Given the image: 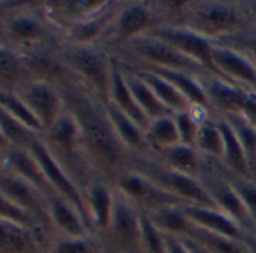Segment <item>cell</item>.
I'll use <instances>...</instances> for the list:
<instances>
[{"label": "cell", "instance_id": "cell-1", "mask_svg": "<svg viewBox=\"0 0 256 253\" xmlns=\"http://www.w3.org/2000/svg\"><path fill=\"white\" fill-rule=\"evenodd\" d=\"M66 112L74 118L80 146L88 166L95 178L108 184L130 169L133 154L118 138L106 104L76 78L59 84Z\"/></svg>", "mask_w": 256, "mask_h": 253}, {"label": "cell", "instance_id": "cell-2", "mask_svg": "<svg viewBox=\"0 0 256 253\" xmlns=\"http://www.w3.org/2000/svg\"><path fill=\"white\" fill-rule=\"evenodd\" d=\"M182 28L217 44L244 32L250 26L241 0H192Z\"/></svg>", "mask_w": 256, "mask_h": 253}, {"label": "cell", "instance_id": "cell-3", "mask_svg": "<svg viewBox=\"0 0 256 253\" xmlns=\"http://www.w3.org/2000/svg\"><path fill=\"white\" fill-rule=\"evenodd\" d=\"M62 60L72 78L96 95L104 104L110 101L114 59L104 46H62Z\"/></svg>", "mask_w": 256, "mask_h": 253}, {"label": "cell", "instance_id": "cell-4", "mask_svg": "<svg viewBox=\"0 0 256 253\" xmlns=\"http://www.w3.org/2000/svg\"><path fill=\"white\" fill-rule=\"evenodd\" d=\"M112 56L122 65H142L169 71H181L198 77H202L208 72L198 62L184 56L168 42L151 35L130 42L112 53Z\"/></svg>", "mask_w": 256, "mask_h": 253}, {"label": "cell", "instance_id": "cell-5", "mask_svg": "<svg viewBox=\"0 0 256 253\" xmlns=\"http://www.w3.org/2000/svg\"><path fill=\"white\" fill-rule=\"evenodd\" d=\"M130 169L142 174L144 176L156 182L160 188L180 199L184 205L216 208L214 202L198 178L174 170L158 163L148 154H133Z\"/></svg>", "mask_w": 256, "mask_h": 253}, {"label": "cell", "instance_id": "cell-6", "mask_svg": "<svg viewBox=\"0 0 256 253\" xmlns=\"http://www.w3.org/2000/svg\"><path fill=\"white\" fill-rule=\"evenodd\" d=\"M158 28H163V22L152 0H122L102 46L114 53L139 38L151 35Z\"/></svg>", "mask_w": 256, "mask_h": 253}, {"label": "cell", "instance_id": "cell-7", "mask_svg": "<svg viewBox=\"0 0 256 253\" xmlns=\"http://www.w3.org/2000/svg\"><path fill=\"white\" fill-rule=\"evenodd\" d=\"M98 236L104 253H144L142 212L116 192L110 224Z\"/></svg>", "mask_w": 256, "mask_h": 253}, {"label": "cell", "instance_id": "cell-8", "mask_svg": "<svg viewBox=\"0 0 256 253\" xmlns=\"http://www.w3.org/2000/svg\"><path fill=\"white\" fill-rule=\"evenodd\" d=\"M210 108L218 116H242L256 125V92L206 72L200 77Z\"/></svg>", "mask_w": 256, "mask_h": 253}, {"label": "cell", "instance_id": "cell-9", "mask_svg": "<svg viewBox=\"0 0 256 253\" xmlns=\"http://www.w3.org/2000/svg\"><path fill=\"white\" fill-rule=\"evenodd\" d=\"M198 180L206 190L217 210L234 218L248 234H254V226L246 211V206L230 184L222 163L204 158V169Z\"/></svg>", "mask_w": 256, "mask_h": 253}, {"label": "cell", "instance_id": "cell-10", "mask_svg": "<svg viewBox=\"0 0 256 253\" xmlns=\"http://www.w3.org/2000/svg\"><path fill=\"white\" fill-rule=\"evenodd\" d=\"M113 187L124 199L136 206L142 214H150L164 206H184L180 199L174 198L172 194L160 188L156 182L132 169L124 172L116 180Z\"/></svg>", "mask_w": 256, "mask_h": 253}, {"label": "cell", "instance_id": "cell-11", "mask_svg": "<svg viewBox=\"0 0 256 253\" xmlns=\"http://www.w3.org/2000/svg\"><path fill=\"white\" fill-rule=\"evenodd\" d=\"M29 151L32 152V156L36 158L38 164L41 166L53 192L59 198H62V199L68 200L71 205H74L78 210V212L83 216V218L86 220V223L90 229L88 210H86V200H84V194H83L82 188L72 181V178L65 172V169L56 162V158L52 156V152L48 151V148L46 146L44 142L35 140L29 146ZM90 232H92V229H90Z\"/></svg>", "mask_w": 256, "mask_h": 253}, {"label": "cell", "instance_id": "cell-12", "mask_svg": "<svg viewBox=\"0 0 256 253\" xmlns=\"http://www.w3.org/2000/svg\"><path fill=\"white\" fill-rule=\"evenodd\" d=\"M151 36H156V38L168 42L169 46H172L174 48L181 52L184 56H187L192 60L198 62L199 65H202L208 72L222 77L216 71L214 64H212L214 44L211 41L205 40L204 36L194 34L193 30H190L187 28H172V26L158 28L156 32L151 34Z\"/></svg>", "mask_w": 256, "mask_h": 253}, {"label": "cell", "instance_id": "cell-13", "mask_svg": "<svg viewBox=\"0 0 256 253\" xmlns=\"http://www.w3.org/2000/svg\"><path fill=\"white\" fill-rule=\"evenodd\" d=\"M53 232L0 218V253H46Z\"/></svg>", "mask_w": 256, "mask_h": 253}, {"label": "cell", "instance_id": "cell-14", "mask_svg": "<svg viewBox=\"0 0 256 253\" xmlns=\"http://www.w3.org/2000/svg\"><path fill=\"white\" fill-rule=\"evenodd\" d=\"M26 106L41 122L44 133L48 132L65 112V101L59 86L34 82L26 90Z\"/></svg>", "mask_w": 256, "mask_h": 253}, {"label": "cell", "instance_id": "cell-15", "mask_svg": "<svg viewBox=\"0 0 256 253\" xmlns=\"http://www.w3.org/2000/svg\"><path fill=\"white\" fill-rule=\"evenodd\" d=\"M212 64L216 71L238 86L256 92V66L242 53L220 44H214Z\"/></svg>", "mask_w": 256, "mask_h": 253}, {"label": "cell", "instance_id": "cell-16", "mask_svg": "<svg viewBox=\"0 0 256 253\" xmlns=\"http://www.w3.org/2000/svg\"><path fill=\"white\" fill-rule=\"evenodd\" d=\"M114 187L102 180L95 178L84 190V200L90 229L95 235H101L110 224L114 208Z\"/></svg>", "mask_w": 256, "mask_h": 253}, {"label": "cell", "instance_id": "cell-17", "mask_svg": "<svg viewBox=\"0 0 256 253\" xmlns=\"http://www.w3.org/2000/svg\"><path fill=\"white\" fill-rule=\"evenodd\" d=\"M47 216L53 235L78 238L92 234L78 210L58 194L47 199Z\"/></svg>", "mask_w": 256, "mask_h": 253}, {"label": "cell", "instance_id": "cell-18", "mask_svg": "<svg viewBox=\"0 0 256 253\" xmlns=\"http://www.w3.org/2000/svg\"><path fill=\"white\" fill-rule=\"evenodd\" d=\"M190 222L206 232L226 236L236 241H244L246 235L248 234L244 230L234 218L226 216L217 208H208V206H194V205H184L182 206Z\"/></svg>", "mask_w": 256, "mask_h": 253}, {"label": "cell", "instance_id": "cell-19", "mask_svg": "<svg viewBox=\"0 0 256 253\" xmlns=\"http://www.w3.org/2000/svg\"><path fill=\"white\" fill-rule=\"evenodd\" d=\"M145 154H148L158 163L193 178H199L204 169V157L198 152V150L182 144L158 151H148Z\"/></svg>", "mask_w": 256, "mask_h": 253}, {"label": "cell", "instance_id": "cell-20", "mask_svg": "<svg viewBox=\"0 0 256 253\" xmlns=\"http://www.w3.org/2000/svg\"><path fill=\"white\" fill-rule=\"evenodd\" d=\"M114 59V58H113ZM114 107H118L124 114H126L133 122H136L144 132L150 126V119L145 116L142 108L139 107L138 101L134 100L130 88L126 84L124 71L120 70L119 64L114 59V66H113V80H112V90H110V101Z\"/></svg>", "mask_w": 256, "mask_h": 253}, {"label": "cell", "instance_id": "cell-21", "mask_svg": "<svg viewBox=\"0 0 256 253\" xmlns=\"http://www.w3.org/2000/svg\"><path fill=\"white\" fill-rule=\"evenodd\" d=\"M118 62V60H116ZM119 64V62H118ZM120 65V64H119ZM122 68L134 72L136 76H139L150 88L151 90L156 94V96L175 114V113H180V112H187V110H192L193 106L190 104V101L175 88L172 86L168 80H164L163 77H160L158 74L152 72V71H148V70H142V68H132V66H125V65H120Z\"/></svg>", "mask_w": 256, "mask_h": 253}, {"label": "cell", "instance_id": "cell-22", "mask_svg": "<svg viewBox=\"0 0 256 253\" xmlns=\"http://www.w3.org/2000/svg\"><path fill=\"white\" fill-rule=\"evenodd\" d=\"M106 110L118 138L128 148V151L132 154H145L148 151L145 132L112 102L106 104Z\"/></svg>", "mask_w": 256, "mask_h": 253}, {"label": "cell", "instance_id": "cell-23", "mask_svg": "<svg viewBox=\"0 0 256 253\" xmlns=\"http://www.w3.org/2000/svg\"><path fill=\"white\" fill-rule=\"evenodd\" d=\"M148 220L163 234L176 238H190L194 224L187 217L182 206H164L154 212L145 214Z\"/></svg>", "mask_w": 256, "mask_h": 253}, {"label": "cell", "instance_id": "cell-24", "mask_svg": "<svg viewBox=\"0 0 256 253\" xmlns=\"http://www.w3.org/2000/svg\"><path fill=\"white\" fill-rule=\"evenodd\" d=\"M217 120H218V126L223 134V144H224V150H223V158H222V164L223 168L236 176H242V178H250L252 180V174H250V168L246 158V154L232 130V126L228 124V120L218 114Z\"/></svg>", "mask_w": 256, "mask_h": 253}, {"label": "cell", "instance_id": "cell-25", "mask_svg": "<svg viewBox=\"0 0 256 253\" xmlns=\"http://www.w3.org/2000/svg\"><path fill=\"white\" fill-rule=\"evenodd\" d=\"M120 66V65H119ZM120 70L124 71V76H125V80H126V84L130 88L134 100L138 101L139 107L142 108V112L145 113V116L150 119V122L156 120V119H160L163 116H169V114H174L157 96L156 94L151 90V88L139 77L136 76L134 72L128 71L125 68L120 66Z\"/></svg>", "mask_w": 256, "mask_h": 253}, {"label": "cell", "instance_id": "cell-26", "mask_svg": "<svg viewBox=\"0 0 256 253\" xmlns=\"http://www.w3.org/2000/svg\"><path fill=\"white\" fill-rule=\"evenodd\" d=\"M10 164L22 175L23 180H26L30 186H34L40 193H42L46 196V199H48L50 196L56 194L47 180V176L44 175L41 166L38 164L36 158L32 156V152L29 151H23V150H16L11 151L8 156Z\"/></svg>", "mask_w": 256, "mask_h": 253}, {"label": "cell", "instance_id": "cell-27", "mask_svg": "<svg viewBox=\"0 0 256 253\" xmlns=\"http://www.w3.org/2000/svg\"><path fill=\"white\" fill-rule=\"evenodd\" d=\"M196 150L204 158L222 163L224 144L217 116L214 113L205 116L200 122L196 139Z\"/></svg>", "mask_w": 256, "mask_h": 253}, {"label": "cell", "instance_id": "cell-28", "mask_svg": "<svg viewBox=\"0 0 256 253\" xmlns=\"http://www.w3.org/2000/svg\"><path fill=\"white\" fill-rule=\"evenodd\" d=\"M145 136H146L148 151H158L181 144L174 114L163 116L160 119L152 120L145 132Z\"/></svg>", "mask_w": 256, "mask_h": 253}, {"label": "cell", "instance_id": "cell-29", "mask_svg": "<svg viewBox=\"0 0 256 253\" xmlns=\"http://www.w3.org/2000/svg\"><path fill=\"white\" fill-rule=\"evenodd\" d=\"M232 126V130L246 154L252 180L256 181V125L246 120L242 116H222Z\"/></svg>", "mask_w": 256, "mask_h": 253}, {"label": "cell", "instance_id": "cell-30", "mask_svg": "<svg viewBox=\"0 0 256 253\" xmlns=\"http://www.w3.org/2000/svg\"><path fill=\"white\" fill-rule=\"evenodd\" d=\"M46 253H104V247L95 234L78 238L53 235Z\"/></svg>", "mask_w": 256, "mask_h": 253}, {"label": "cell", "instance_id": "cell-31", "mask_svg": "<svg viewBox=\"0 0 256 253\" xmlns=\"http://www.w3.org/2000/svg\"><path fill=\"white\" fill-rule=\"evenodd\" d=\"M196 244H199L206 253H250L244 241L230 240L226 236H220L204 229L194 226L190 238Z\"/></svg>", "mask_w": 256, "mask_h": 253}, {"label": "cell", "instance_id": "cell-32", "mask_svg": "<svg viewBox=\"0 0 256 253\" xmlns=\"http://www.w3.org/2000/svg\"><path fill=\"white\" fill-rule=\"evenodd\" d=\"M208 114H211V112H206V110H202L198 107H193L192 110L180 112V113L174 114L176 128L180 133V140L182 145L196 148V139H198L200 122Z\"/></svg>", "mask_w": 256, "mask_h": 253}, {"label": "cell", "instance_id": "cell-33", "mask_svg": "<svg viewBox=\"0 0 256 253\" xmlns=\"http://www.w3.org/2000/svg\"><path fill=\"white\" fill-rule=\"evenodd\" d=\"M0 107H4L11 116H14L18 122H22L26 126V128H29L35 134L44 133L42 125L36 119V116L29 110L28 106H24L12 94H10L6 90H0Z\"/></svg>", "mask_w": 256, "mask_h": 253}, {"label": "cell", "instance_id": "cell-34", "mask_svg": "<svg viewBox=\"0 0 256 253\" xmlns=\"http://www.w3.org/2000/svg\"><path fill=\"white\" fill-rule=\"evenodd\" d=\"M163 26L182 28L188 16L192 0H152Z\"/></svg>", "mask_w": 256, "mask_h": 253}, {"label": "cell", "instance_id": "cell-35", "mask_svg": "<svg viewBox=\"0 0 256 253\" xmlns=\"http://www.w3.org/2000/svg\"><path fill=\"white\" fill-rule=\"evenodd\" d=\"M24 74L29 76L22 62L11 52L0 47V90L17 86Z\"/></svg>", "mask_w": 256, "mask_h": 253}, {"label": "cell", "instance_id": "cell-36", "mask_svg": "<svg viewBox=\"0 0 256 253\" xmlns=\"http://www.w3.org/2000/svg\"><path fill=\"white\" fill-rule=\"evenodd\" d=\"M10 30L16 38L26 42H41L53 38V35H50V32L44 28V24L32 17H22L14 20L10 26Z\"/></svg>", "mask_w": 256, "mask_h": 253}, {"label": "cell", "instance_id": "cell-37", "mask_svg": "<svg viewBox=\"0 0 256 253\" xmlns=\"http://www.w3.org/2000/svg\"><path fill=\"white\" fill-rule=\"evenodd\" d=\"M0 130L4 132V134L8 138L10 142L14 144H26L28 148L38 140L36 134L30 132L29 128L18 122L14 116H11L4 107H0Z\"/></svg>", "mask_w": 256, "mask_h": 253}, {"label": "cell", "instance_id": "cell-38", "mask_svg": "<svg viewBox=\"0 0 256 253\" xmlns=\"http://www.w3.org/2000/svg\"><path fill=\"white\" fill-rule=\"evenodd\" d=\"M224 172H226L230 184L236 190L238 196L241 198V200H242V204L246 206V211H247V214H248V217H250V220H252V223L254 226V234H256V181H253L250 178H242V176L232 175L226 169H224Z\"/></svg>", "mask_w": 256, "mask_h": 253}, {"label": "cell", "instance_id": "cell-39", "mask_svg": "<svg viewBox=\"0 0 256 253\" xmlns=\"http://www.w3.org/2000/svg\"><path fill=\"white\" fill-rule=\"evenodd\" d=\"M0 218L12 220L16 223L24 224V226H29V228H46V229H50L46 223H42L35 216L28 212L26 210H23L17 204H14L11 199H8L2 193H0Z\"/></svg>", "mask_w": 256, "mask_h": 253}, {"label": "cell", "instance_id": "cell-40", "mask_svg": "<svg viewBox=\"0 0 256 253\" xmlns=\"http://www.w3.org/2000/svg\"><path fill=\"white\" fill-rule=\"evenodd\" d=\"M217 44L230 47V48L242 53L256 66V28H248L244 32H241L232 38H228L222 42H217Z\"/></svg>", "mask_w": 256, "mask_h": 253}, {"label": "cell", "instance_id": "cell-41", "mask_svg": "<svg viewBox=\"0 0 256 253\" xmlns=\"http://www.w3.org/2000/svg\"><path fill=\"white\" fill-rule=\"evenodd\" d=\"M142 250L144 253H168L166 236L142 214Z\"/></svg>", "mask_w": 256, "mask_h": 253}, {"label": "cell", "instance_id": "cell-42", "mask_svg": "<svg viewBox=\"0 0 256 253\" xmlns=\"http://www.w3.org/2000/svg\"><path fill=\"white\" fill-rule=\"evenodd\" d=\"M166 236V250L168 253H194L184 238H176V236Z\"/></svg>", "mask_w": 256, "mask_h": 253}, {"label": "cell", "instance_id": "cell-43", "mask_svg": "<svg viewBox=\"0 0 256 253\" xmlns=\"http://www.w3.org/2000/svg\"><path fill=\"white\" fill-rule=\"evenodd\" d=\"M248 26L256 28V0H241Z\"/></svg>", "mask_w": 256, "mask_h": 253}, {"label": "cell", "instance_id": "cell-44", "mask_svg": "<svg viewBox=\"0 0 256 253\" xmlns=\"http://www.w3.org/2000/svg\"><path fill=\"white\" fill-rule=\"evenodd\" d=\"M244 242L247 248L250 250V253H256V234H247L244 238Z\"/></svg>", "mask_w": 256, "mask_h": 253}, {"label": "cell", "instance_id": "cell-45", "mask_svg": "<svg viewBox=\"0 0 256 253\" xmlns=\"http://www.w3.org/2000/svg\"><path fill=\"white\" fill-rule=\"evenodd\" d=\"M184 240H187V242L190 244V247H192V250H193L194 253H206V252H205L199 244H196L194 241H192V240H188V238H184Z\"/></svg>", "mask_w": 256, "mask_h": 253}, {"label": "cell", "instance_id": "cell-46", "mask_svg": "<svg viewBox=\"0 0 256 253\" xmlns=\"http://www.w3.org/2000/svg\"><path fill=\"white\" fill-rule=\"evenodd\" d=\"M8 138L4 134V132L2 130H0V148H6L8 146Z\"/></svg>", "mask_w": 256, "mask_h": 253}]
</instances>
